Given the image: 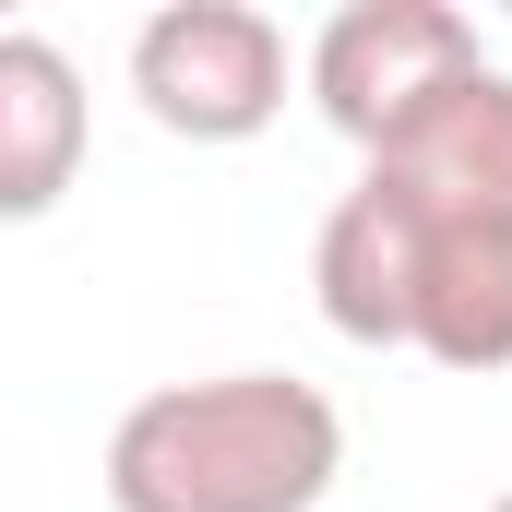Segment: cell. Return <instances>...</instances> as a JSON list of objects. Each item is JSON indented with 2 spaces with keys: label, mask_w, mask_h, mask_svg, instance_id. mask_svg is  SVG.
<instances>
[{
  "label": "cell",
  "mask_w": 512,
  "mask_h": 512,
  "mask_svg": "<svg viewBox=\"0 0 512 512\" xmlns=\"http://www.w3.org/2000/svg\"><path fill=\"white\" fill-rule=\"evenodd\" d=\"M346 477V417L298 370L155 382L108 429V512H322Z\"/></svg>",
  "instance_id": "cell-1"
},
{
  "label": "cell",
  "mask_w": 512,
  "mask_h": 512,
  "mask_svg": "<svg viewBox=\"0 0 512 512\" xmlns=\"http://www.w3.org/2000/svg\"><path fill=\"white\" fill-rule=\"evenodd\" d=\"M465 72H489V48H477V12H453V0H346L310 36V108L358 155L405 143Z\"/></svg>",
  "instance_id": "cell-2"
},
{
  "label": "cell",
  "mask_w": 512,
  "mask_h": 512,
  "mask_svg": "<svg viewBox=\"0 0 512 512\" xmlns=\"http://www.w3.org/2000/svg\"><path fill=\"white\" fill-rule=\"evenodd\" d=\"M131 96L179 143H251L286 120V24L251 0H167L131 36Z\"/></svg>",
  "instance_id": "cell-3"
},
{
  "label": "cell",
  "mask_w": 512,
  "mask_h": 512,
  "mask_svg": "<svg viewBox=\"0 0 512 512\" xmlns=\"http://www.w3.org/2000/svg\"><path fill=\"white\" fill-rule=\"evenodd\" d=\"M370 179L429 227H512V72H465L405 143L370 155Z\"/></svg>",
  "instance_id": "cell-4"
},
{
  "label": "cell",
  "mask_w": 512,
  "mask_h": 512,
  "mask_svg": "<svg viewBox=\"0 0 512 512\" xmlns=\"http://www.w3.org/2000/svg\"><path fill=\"white\" fill-rule=\"evenodd\" d=\"M84 143H96L84 60L36 24H0V227L60 215V191L84 179Z\"/></svg>",
  "instance_id": "cell-5"
},
{
  "label": "cell",
  "mask_w": 512,
  "mask_h": 512,
  "mask_svg": "<svg viewBox=\"0 0 512 512\" xmlns=\"http://www.w3.org/2000/svg\"><path fill=\"white\" fill-rule=\"evenodd\" d=\"M370 179V167H358ZM405 346L441 370H512V227H429L417 215V298Z\"/></svg>",
  "instance_id": "cell-6"
},
{
  "label": "cell",
  "mask_w": 512,
  "mask_h": 512,
  "mask_svg": "<svg viewBox=\"0 0 512 512\" xmlns=\"http://www.w3.org/2000/svg\"><path fill=\"white\" fill-rule=\"evenodd\" d=\"M489 512H512V489H501V501H489Z\"/></svg>",
  "instance_id": "cell-7"
}]
</instances>
